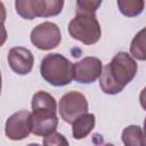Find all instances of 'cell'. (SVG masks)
<instances>
[{
  "instance_id": "6da1fadb",
  "label": "cell",
  "mask_w": 146,
  "mask_h": 146,
  "mask_svg": "<svg viewBox=\"0 0 146 146\" xmlns=\"http://www.w3.org/2000/svg\"><path fill=\"white\" fill-rule=\"evenodd\" d=\"M138 66L135 58L125 51L117 52L103 68L99 78V88L106 95H116L131 82Z\"/></svg>"
},
{
  "instance_id": "7a4b0ae2",
  "label": "cell",
  "mask_w": 146,
  "mask_h": 146,
  "mask_svg": "<svg viewBox=\"0 0 146 146\" xmlns=\"http://www.w3.org/2000/svg\"><path fill=\"white\" fill-rule=\"evenodd\" d=\"M31 129L35 136L46 137L52 132H56L58 125L57 119V103L55 98L43 91H36L31 102Z\"/></svg>"
},
{
  "instance_id": "3957f363",
  "label": "cell",
  "mask_w": 146,
  "mask_h": 146,
  "mask_svg": "<svg viewBox=\"0 0 146 146\" xmlns=\"http://www.w3.org/2000/svg\"><path fill=\"white\" fill-rule=\"evenodd\" d=\"M41 76L54 87H63L72 82L73 64L62 54L46 55L40 64Z\"/></svg>"
},
{
  "instance_id": "277c9868",
  "label": "cell",
  "mask_w": 146,
  "mask_h": 146,
  "mask_svg": "<svg viewBox=\"0 0 146 146\" xmlns=\"http://www.w3.org/2000/svg\"><path fill=\"white\" fill-rule=\"evenodd\" d=\"M67 31L73 39L87 46L97 43L102 36L100 25L94 13H76L68 23Z\"/></svg>"
},
{
  "instance_id": "5b68a950",
  "label": "cell",
  "mask_w": 146,
  "mask_h": 146,
  "mask_svg": "<svg viewBox=\"0 0 146 146\" xmlns=\"http://www.w3.org/2000/svg\"><path fill=\"white\" fill-rule=\"evenodd\" d=\"M63 0H16V13L24 19L35 17H50L62 13Z\"/></svg>"
},
{
  "instance_id": "8992f818",
  "label": "cell",
  "mask_w": 146,
  "mask_h": 146,
  "mask_svg": "<svg viewBox=\"0 0 146 146\" xmlns=\"http://www.w3.org/2000/svg\"><path fill=\"white\" fill-rule=\"evenodd\" d=\"M88 100L86 96L79 91H68L64 94L58 103L60 117L66 123H73L79 116L88 113Z\"/></svg>"
},
{
  "instance_id": "52a82bcc",
  "label": "cell",
  "mask_w": 146,
  "mask_h": 146,
  "mask_svg": "<svg viewBox=\"0 0 146 146\" xmlns=\"http://www.w3.org/2000/svg\"><path fill=\"white\" fill-rule=\"evenodd\" d=\"M31 42L40 50H50L60 43L62 34L57 24L52 22H43L36 25L30 35Z\"/></svg>"
},
{
  "instance_id": "ba28073f",
  "label": "cell",
  "mask_w": 146,
  "mask_h": 146,
  "mask_svg": "<svg viewBox=\"0 0 146 146\" xmlns=\"http://www.w3.org/2000/svg\"><path fill=\"white\" fill-rule=\"evenodd\" d=\"M103 73V63L97 57H84L73 64V76L79 83L88 84L95 82Z\"/></svg>"
},
{
  "instance_id": "9c48e42d",
  "label": "cell",
  "mask_w": 146,
  "mask_h": 146,
  "mask_svg": "<svg viewBox=\"0 0 146 146\" xmlns=\"http://www.w3.org/2000/svg\"><path fill=\"white\" fill-rule=\"evenodd\" d=\"M6 136L10 140H23L32 132L31 129V113L27 111H19L11 114L5 125Z\"/></svg>"
},
{
  "instance_id": "30bf717a",
  "label": "cell",
  "mask_w": 146,
  "mask_h": 146,
  "mask_svg": "<svg viewBox=\"0 0 146 146\" xmlns=\"http://www.w3.org/2000/svg\"><path fill=\"white\" fill-rule=\"evenodd\" d=\"M9 67L19 75L30 73L33 68L34 57L30 49L24 47H13L8 52Z\"/></svg>"
},
{
  "instance_id": "8fae6325",
  "label": "cell",
  "mask_w": 146,
  "mask_h": 146,
  "mask_svg": "<svg viewBox=\"0 0 146 146\" xmlns=\"http://www.w3.org/2000/svg\"><path fill=\"white\" fill-rule=\"evenodd\" d=\"M96 117L92 113H87L79 116L72 123V135L73 138L79 140L86 138L95 128Z\"/></svg>"
},
{
  "instance_id": "7c38bea8",
  "label": "cell",
  "mask_w": 146,
  "mask_h": 146,
  "mask_svg": "<svg viewBox=\"0 0 146 146\" xmlns=\"http://www.w3.org/2000/svg\"><path fill=\"white\" fill-rule=\"evenodd\" d=\"M124 146H144L146 144V138L139 125H128L123 129L121 135Z\"/></svg>"
},
{
  "instance_id": "4fadbf2b",
  "label": "cell",
  "mask_w": 146,
  "mask_h": 146,
  "mask_svg": "<svg viewBox=\"0 0 146 146\" xmlns=\"http://www.w3.org/2000/svg\"><path fill=\"white\" fill-rule=\"evenodd\" d=\"M130 54L138 60H146V27L133 36L130 43Z\"/></svg>"
},
{
  "instance_id": "5bb4252c",
  "label": "cell",
  "mask_w": 146,
  "mask_h": 146,
  "mask_svg": "<svg viewBox=\"0 0 146 146\" xmlns=\"http://www.w3.org/2000/svg\"><path fill=\"white\" fill-rule=\"evenodd\" d=\"M117 7L124 16L135 17L143 13L145 2L143 0H119Z\"/></svg>"
},
{
  "instance_id": "9a60e30c",
  "label": "cell",
  "mask_w": 146,
  "mask_h": 146,
  "mask_svg": "<svg viewBox=\"0 0 146 146\" xmlns=\"http://www.w3.org/2000/svg\"><path fill=\"white\" fill-rule=\"evenodd\" d=\"M42 146H70L68 140L59 132H52L43 137Z\"/></svg>"
},
{
  "instance_id": "2e32d148",
  "label": "cell",
  "mask_w": 146,
  "mask_h": 146,
  "mask_svg": "<svg viewBox=\"0 0 146 146\" xmlns=\"http://www.w3.org/2000/svg\"><path fill=\"white\" fill-rule=\"evenodd\" d=\"M102 5V0L90 1V0H79L76 1L75 13H96V10Z\"/></svg>"
},
{
  "instance_id": "e0dca14e",
  "label": "cell",
  "mask_w": 146,
  "mask_h": 146,
  "mask_svg": "<svg viewBox=\"0 0 146 146\" xmlns=\"http://www.w3.org/2000/svg\"><path fill=\"white\" fill-rule=\"evenodd\" d=\"M139 102H140L141 107L146 111V87L143 88V90H141L140 94H139Z\"/></svg>"
},
{
  "instance_id": "ac0fdd59",
  "label": "cell",
  "mask_w": 146,
  "mask_h": 146,
  "mask_svg": "<svg viewBox=\"0 0 146 146\" xmlns=\"http://www.w3.org/2000/svg\"><path fill=\"white\" fill-rule=\"evenodd\" d=\"M143 132H144V136L146 138V117H145V121H144V130H143Z\"/></svg>"
},
{
  "instance_id": "d6986e66",
  "label": "cell",
  "mask_w": 146,
  "mask_h": 146,
  "mask_svg": "<svg viewBox=\"0 0 146 146\" xmlns=\"http://www.w3.org/2000/svg\"><path fill=\"white\" fill-rule=\"evenodd\" d=\"M96 146H114L113 144H110V143H106V144H103V145H96Z\"/></svg>"
},
{
  "instance_id": "ffe728a7",
  "label": "cell",
  "mask_w": 146,
  "mask_h": 146,
  "mask_svg": "<svg viewBox=\"0 0 146 146\" xmlns=\"http://www.w3.org/2000/svg\"><path fill=\"white\" fill-rule=\"evenodd\" d=\"M26 146H41V145H39V144H36V143H32V144H29V145H26Z\"/></svg>"
},
{
  "instance_id": "44dd1931",
  "label": "cell",
  "mask_w": 146,
  "mask_h": 146,
  "mask_svg": "<svg viewBox=\"0 0 146 146\" xmlns=\"http://www.w3.org/2000/svg\"><path fill=\"white\" fill-rule=\"evenodd\" d=\"M144 146H146V144H145V145H144Z\"/></svg>"
}]
</instances>
